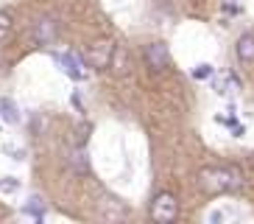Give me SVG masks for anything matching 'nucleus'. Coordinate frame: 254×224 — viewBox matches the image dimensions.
Here are the masks:
<instances>
[{
	"mask_svg": "<svg viewBox=\"0 0 254 224\" xmlns=\"http://www.w3.org/2000/svg\"><path fill=\"white\" fill-rule=\"evenodd\" d=\"M70 168H73L75 174H87L90 171V160H87V151H84L81 143L70 151Z\"/></svg>",
	"mask_w": 254,
	"mask_h": 224,
	"instance_id": "6",
	"label": "nucleus"
},
{
	"mask_svg": "<svg viewBox=\"0 0 254 224\" xmlns=\"http://www.w3.org/2000/svg\"><path fill=\"white\" fill-rule=\"evenodd\" d=\"M87 132H90V123H81V129H78V143L87 140Z\"/></svg>",
	"mask_w": 254,
	"mask_h": 224,
	"instance_id": "16",
	"label": "nucleus"
},
{
	"mask_svg": "<svg viewBox=\"0 0 254 224\" xmlns=\"http://www.w3.org/2000/svg\"><path fill=\"white\" fill-rule=\"evenodd\" d=\"M252 163H254V154H252Z\"/></svg>",
	"mask_w": 254,
	"mask_h": 224,
	"instance_id": "17",
	"label": "nucleus"
},
{
	"mask_svg": "<svg viewBox=\"0 0 254 224\" xmlns=\"http://www.w3.org/2000/svg\"><path fill=\"white\" fill-rule=\"evenodd\" d=\"M17 191H20L17 177H0V194H17Z\"/></svg>",
	"mask_w": 254,
	"mask_h": 224,
	"instance_id": "12",
	"label": "nucleus"
},
{
	"mask_svg": "<svg viewBox=\"0 0 254 224\" xmlns=\"http://www.w3.org/2000/svg\"><path fill=\"white\" fill-rule=\"evenodd\" d=\"M212 87H215V93L226 96L229 90H238L240 84H238V79H235L232 73H221V76H215V73H212Z\"/></svg>",
	"mask_w": 254,
	"mask_h": 224,
	"instance_id": "9",
	"label": "nucleus"
},
{
	"mask_svg": "<svg viewBox=\"0 0 254 224\" xmlns=\"http://www.w3.org/2000/svg\"><path fill=\"white\" fill-rule=\"evenodd\" d=\"M53 59L59 62L62 70H64L70 79H75V82H84V79H90V70H87L90 65H84L81 53H75V51H70V53H53Z\"/></svg>",
	"mask_w": 254,
	"mask_h": 224,
	"instance_id": "3",
	"label": "nucleus"
},
{
	"mask_svg": "<svg viewBox=\"0 0 254 224\" xmlns=\"http://www.w3.org/2000/svg\"><path fill=\"white\" fill-rule=\"evenodd\" d=\"M45 210H48V205H45V199H42L39 194H34V196H31V199L23 205V213H25V216H34L37 222L45 216Z\"/></svg>",
	"mask_w": 254,
	"mask_h": 224,
	"instance_id": "8",
	"label": "nucleus"
},
{
	"mask_svg": "<svg viewBox=\"0 0 254 224\" xmlns=\"http://www.w3.org/2000/svg\"><path fill=\"white\" fill-rule=\"evenodd\" d=\"M70 104H73L78 112H84V101H81V93H78V90H75L73 96H70Z\"/></svg>",
	"mask_w": 254,
	"mask_h": 224,
	"instance_id": "15",
	"label": "nucleus"
},
{
	"mask_svg": "<svg viewBox=\"0 0 254 224\" xmlns=\"http://www.w3.org/2000/svg\"><path fill=\"white\" fill-rule=\"evenodd\" d=\"M193 79L195 82H207V79H212V65H207V62H204V65H195L193 67Z\"/></svg>",
	"mask_w": 254,
	"mask_h": 224,
	"instance_id": "13",
	"label": "nucleus"
},
{
	"mask_svg": "<svg viewBox=\"0 0 254 224\" xmlns=\"http://www.w3.org/2000/svg\"><path fill=\"white\" fill-rule=\"evenodd\" d=\"M176 216H179V202H176L173 194H159L157 199L151 202V219L154 222L171 224V222H176Z\"/></svg>",
	"mask_w": 254,
	"mask_h": 224,
	"instance_id": "2",
	"label": "nucleus"
},
{
	"mask_svg": "<svg viewBox=\"0 0 254 224\" xmlns=\"http://www.w3.org/2000/svg\"><path fill=\"white\" fill-rule=\"evenodd\" d=\"M37 39L42 45H51L53 39H56V25H53L51 20H39V25H37Z\"/></svg>",
	"mask_w": 254,
	"mask_h": 224,
	"instance_id": "11",
	"label": "nucleus"
},
{
	"mask_svg": "<svg viewBox=\"0 0 254 224\" xmlns=\"http://www.w3.org/2000/svg\"><path fill=\"white\" fill-rule=\"evenodd\" d=\"M145 59H148L151 70H165L168 62H171V56H168V48H165L162 42H151L148 48H145Z\"/></svg>",
	"mask_w": 254,
	"mask_h": 224,
	"instance_id": "5",
	"label": "nucleus"
},
{
	"mask_svg": "<svg viewBox=\"0 0 254 224\" xmlns=\"http://www.w3.org/2000/svg\"><path fill=\"white\" fill-rule=\"evenodd\" d=\"M0 118L6 120L8 126H14L17 120H20V112H17L14 98H8V96H3V98H0Z\"/></svg>",
	"mask_w": 254,
	"mask_h": 224,
	"instance_id": "7",
	"label": "nucleus"
},
{
	"mask_svg": "<svg viewBox=\"0 0 254 224\" xmlns=\"http://www.w3.org/2000/svg\"><path fill=\"white\" fill-rule=\"evenodd\" d=\"M112 56H115V45L106 42V39H101V42H95L90 48V53H87V65L90 67H109L112 65Z\"/></svg>",
	"mask_w": 254,
	"mask_h": 224,
	"instance_id": "4",
	"label": "nucleus"
},
{
	"mask_svg": "<svg viewBox=\"0 0 254 224\" xmlns=\"http://www.w3.org/2000/svg\"><path fill=\"white\" fill-rule=\"evenodd\" d=\"M198 185L207 191V194H229V191H238L243 185V177H240L238 168H229V165H212V168H201L198 171Z\"/></svg>",
	"mask_w": 254,
	"mask_h": 224,
	"instance_id": "1",
	"label": "nucleus"
},
{
	"mask_svg": "<svg viewBox=\"0 0 254 224\" xmlns=\"http://www.w3.org/2000/svg\"><path fill=\"white\" fill-rule=\"evenodd\" d=\"M238 59L254 62V34H243L238 39Z\"/></svg>",
	"mask_w": 254,
	"mask_h": 224,
	"instance_id": "10",
	"label": "nucleus"
},
{
	"mask_svg": "<svg viewBox=\"0 0 254 224\" xmlns=\"http://www.w3.org/2000/svg\"><path fill=\"white\" fill-rule=\"evenodd\" d=\"M8 31H11V17L6 11H0V42L8 37Z\"/></svg>",
	"mask_w": 254,
	"mask_h": 224,
	"instance_id": "14",
	"label": "nucleus"
}]
</instances>
